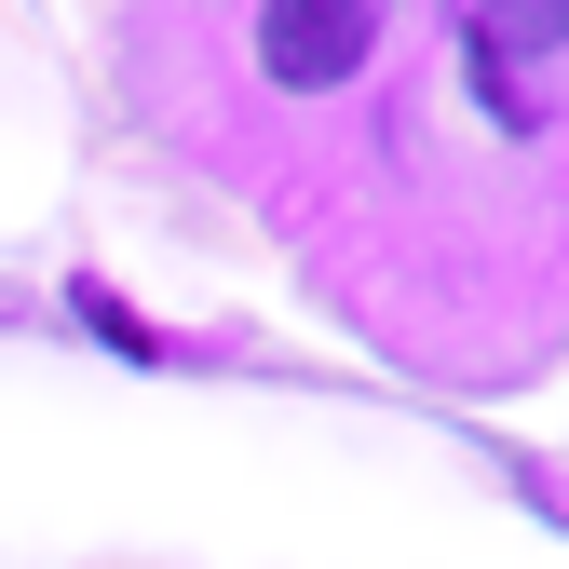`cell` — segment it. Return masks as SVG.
Segmentation results:
<instances>
[{
    "mask_svg": "<svg viewBox=\"0 0 569 569\" xmlns=\"http://www.w3.org/2000/svg\"><path fill=\"white\" fill-rule=\"evenodd\" d=\"M367 41H380V0H271V14H258V68H271V82H299V96L352 82Z\"/></svg>",
    "mask_w": 569,
    "mask_h": 569,
    "instance_id": "1",
    "label": "cell"
},
{
    "mask_svg": "<svg viewBox=\"0 0 569 569\" xmlns=\"http://www.w3.org/2000/svg\"><path fill=\"white\" fill-rule=\"evenodd\" d=\"M461 41L502 68V54H556L569 41V0H461Z\"/></svg>",
    "mask_w": 569,
    "mask_h": 569,
    "instance_id": "2",
    "label": "cell"
}]
</instances>
